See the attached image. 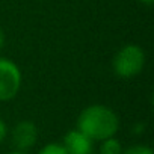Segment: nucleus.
I'll list each match as a JSON object with an SVG mask.
<instances>
[{"instance_id": "f257e3e1", "label": "nucleus", "mask_w": 154, "mask_h": 154, "mask_svg": "<svg viewBox=\"0 0 154 154\" xmlns=\"http://www.w3.org/2000/svg\"><path fill=\"white\" fill-rule=\"evenodd\" d=\"M75 128L86 134L91 140L101 142L107 137H113L118 133L119 118L110 107L104 104H91L80 112Z\"/></svg>"}, {"instance_id": "f03ea898", "label": "nucleus", "mask_w": 154, "mask_h": 154, "mask_svg": "<svg viewBox=\"0 0 154 154\" xmlns=\"http://www.w3.org/2000/svg\"><path fill=\"white\" fill-rule=\"evenodd\" d=\"M145 66V51L136 44L124 45L113 57V72L122 79H131L142 72Z\"/></svg>"}, {"instance_id": "7ed1b4c3", "label": "nucleus", "mask_w": 154, "mask_h": 154, "mask_svg": "<svg viewBox=\"0 0 154 154\" xmlns=\"http://www.w3.org/2000/svg\"><path fill=\"white\" fill-rule=\"evenodd\" d=\"M21 82L18 65L8 57H0V101L14 100L21 89Z\"/></svg>"}, {"instance_id": "20e7f679", "label": "nucleus", "mask_w": 154, "mask_h": 154, "mask_svg": "<svg viewBox=\"0 0 154 154\" xmlns=\"http://www.w3.org/2000/svg\"><path fill=\"white\" fill-rule=\"evenodd\" d=\"M11 139L17 151H27L38 140V128L32 121H20L12 128Z\"/></svg>"}, {"instance_id": "39448f33", "label": "nucleus", "mask_w": 154, "mask_h": 154, "mask_svg": "<svg viewBox=\"0 0 154 154\" xmlns=\"http://www.w3.org/2000/svg\"><path fill=\"white\" fill-rule=\"evenodd\" d=\"M62 145L68 154H94V140L77 128L66 131Z\"/></svg>"}, {"instance_id": "423d86ee", "label": "nucleus", "mask_w": 154, "mask_h": 154, "mask_svg": "<svg viewBox=\"0 0 154 154\" xmlns=\"http://www.w3.org/2000/svg\"><path fill=\"white\" fill-rule=\"evenodd\" d=\"M121 152H122V145L115 136L101 140L98 154H121Z\"/></svg>"}, {"instance_id": "0eeeda50", "label": "nucleus", "mask_w": 154, "mask_h": 154, "mask_svg": "<svg viewBox=\"0 0 154 154\" xmlns=\"http://www.w3.org/2000/svg\"><path fill=\"white\" fill-rule=\"evenodd\" d=\"M38 154H68V152H66V149L63 148L62 143L50 142V143L44 145V146L38 151Z\"/></svg>"}, {"instance_id": "6e6552de", "label": "nucleus", "mask_w": 154, "mask_h": 154, "mask_svg": "<svg viewBox=\"0 0 154 154\" xmlns=\"http://www.w3.org/2000/svg\"><path fill=\"white\" fill-rule=\"evenodd\" d=\"M121 154H154V151H152V148L148 146V145H140V143H137V145H131V146L122 149Z\"/></svg>"}, {"instance_id": "1a4fd4ad", "label": "nucleus", "mask_w": 154, "mask_h": 154, "mask_svg": "<svg viewBox=\"0 0 154 154\" xmlns=\"http://www.w3.org/2000/svg\"><path fill=\"white\" fill-rule=\"evenodd\" d=\"M8 136V127H6V122L0 118V143H2Z\"/></svg>"}, {"instance_id": "9d476101", "label": "nucleus", "mask_w": 154, "mask_h": 154, "mask_svg": "<svg viewBox=\"0 0 154 154\" xmlns=\"http://www.w3.org/2000/svg\"><path fill=\"white\" fill-rule=\"evenodd\" d=\"M3 45H5V32H3L2 26H0V51H2Z\"/></svg>"}, {"instance_id": "9b49d317", "label": "nucleus", "mask_w": 154, "mask_h": 154, "mask_svg": "<svg viewBox=\"0 0 154 154\" xmlns=\"http://www.w3.org/2000/svg\"><path fill=\"white\" fill-rule=\"evenodd\" d=\"M140 3H143V5H146V6H151L152 3H154V0H139Z\"/></svg>"}, {"instance_id": "f8f14e48", "label": "nucleus", "mask_w": 154, "mask_h": 154, "mask_svg": "<svg viewBox=\"0 0 154 154\" xmlns=\"http://www.w3.org/2000/svg\"><path fill=\"white\" fill-rule=\"evenodd\" d=\"M6 154H29V152L27 151H17L15 149V151H11V152H6Z\"/></svg>"}]
</instances>
